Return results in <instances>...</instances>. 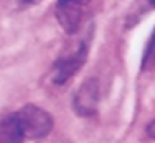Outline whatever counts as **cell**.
Returning a JSON list of instances; mask_svg holds the SVG:
<instances>
[{"label": "cell", "mask_w": 155, "mask_h": 143, "mask_svg": "<svg viewBox=\"0 0 155 143\" xmlns=\"http://www.w3.org/2000/svg\"><path fill=\"white\" fill-rule=\"evenodd\" d=\"M90 48V35L82 38L72 52L64 53L60 58L55 60L50 70V80L54 85H65L82 67L85 65Z\"/></svg>", "instance_id": "obj_1"}, {"label": "cell", "mask_w": 155, "mask_h": 143, "mask_svg": "<svg viewBox=\"0 0 155 143\" xmlns=\"http://www.w3.org/2000/svg\"><path fill=\"white\" fill-rule=\"evenodd\" d=\"M24 138L40 140L45 138L54 128V118L47 110L37 105H25L15 113Z\"/></svg>", "instance_id": "obj_2"}, {"label": "cell", "mask_w": 155, "mask_h": 143, "mask_svg": "<svg viewBox=\"0 0 155 143\" xmlns=\"http://www.w3.org/2000/svg\"><path fill=\"white\" fill-rule=\"evenodd\" d=\"M92 0H57L55 17L65 33L75 35L80 30L84 10L90 5Z\"/></svg>", "instance_id": "obj_3"}, {"label": "cell", "mask_w": 155, "mask_h": 143, "mask_svg": "<svg viewBox=\"0 0 155 143\" xmlns=\"http://www.w3.org/2000/svg\"><path fill=\"white\" fill-rule=\"evenodd\" d=\"M98 80L87 78L74 95V110L78 116H92L98 108Z\"/></svg>", "instance_id": "obj_4"}, {"label": "cell", "mask_w": 155, "mask_h": 143, "mask_svg": "<svg viewBox=\"0 0 155 143\" xmlns=\"http://www.w3.org/2000/svg\"><path fill=\"white\" fill-rule=\"evenodd\" d=\"M0 143H24V133L18 126L15 113L0 120Z\"/></svg>", "instance_id": "obj_5"}, {"label": "cell", "mask_w": 155, "mask_h": 143, "mask_svg": "<svg viewBox=\"0 0 155 143\" xmlns=\"http://www.w3.org/2000/svg\"><path fill=\"white\" fill-rule=\"evenodd\" d=\"M155 63V28L150 35V40L147 43V48L143 52V60H142V68H148Z\"/></svg>", "instance_id": "obj_6"}, {"label": "cell", "mask_w": 155, "mask_h": 143, "mask_svg": "<svg viewBox=\"0 0 155 143\" xmlns=\"http://www.w3.org/2000/svg\"><path fill=\"white\" fill-rule=\"evenodd\" d=\"M17 7H28V5H34V3H38L40 0H12Z\"/></svg>", "instance_id": "obj_7"}, {"label": "cell", "mask_w": 155, "mask_h": 143, "mask_svg": "<svg viewBox=\"0 0 155 143\" xmlns=\"http://www.w3.org/2000/svg\"><path fill=\"white\" fill-rule=\"evenodd\" d=\"M147 133L152 136V138H155V120L152 123H148V126H147Z\"/></svg>", "instance_id": "obj_8"}, {"label": "cell", "mask_w": 155, "mask_h": 143, "mask_svg": "<svg viewBox=\"0 0 155 143\" xmlns=\"http://www.w3.org/2000/svg\"><path fill=\"white\" fill-rule=\"evenodd\" d=\"M150 2H152V5H153V7H155V0H150Z\"/></svg>", "instance_id": "obj_9"}]
</instances>
